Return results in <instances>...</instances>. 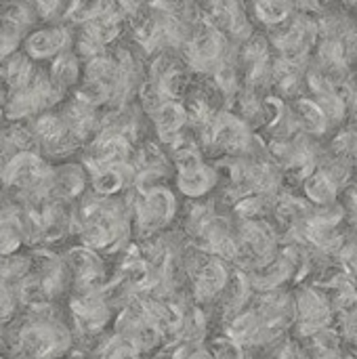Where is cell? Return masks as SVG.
Returning <instances> with one entry per match:
<instances>
[{
  "label": "cell",
  "instance_id": "1",
  "mask_svg": "<svg viewBox=\"0 0 357 359\" xmlns=\"http://www.w3.org/2000/svg\"><path fill=\"white\" fill-rule=\"evenodd\" d=\"M120 25H122V8L105 4L97 15L84 21L82 40H80L82 50H86V55H97L105 44H109L120 34Z\"/></svg>",
  "mask_w": 357,
  "mask_h": 359
},
{
  "label": "cell",
  "instance_id": "2",
  "mask_svg": "<svg viewBox=\"0 0 357 359\" xmlns=\"http://www.w3.org/2000/svg\"><path fill=\"white\" fill-rule=\"evenodd\" d=\"M208 141L225 151H248L252 135L242 118L234 114H217L208 122Z\"/></svg>",
  "mask_w": 357,
  "mask_h": 359
},
{
  "label": "cell",
  "instance_id": "3",
  "mask_svg": "<svg viewBox=\"0 0 357 359\" xmlns=\"http://www.w3.org/2000/svg\"><path fill=\"white\" fill-rule=\"evenodd\" d=\"M225 40L223 34L213 27L208 21L200 25V29L187 42V59L196 69H210L223 61Z\"/></svg>",
  "mask_w": 357,
  "mask_h": 359
},
{
  "label": "cell",
  "instance_id": "4",
  "mask_svg": "<svg viewBox=\"0 0 357 359\" xmlns=\"http://www.w3.org/2000/svg\"><path fill=\"white\" fill-rule=\"evenodd\" d=\"M2 179L8 185H19V187H34L40 181L50 179V172L46 164L34 154V151H19L15 154L8 164L4 166Z\"/></svg>",
  "mask_w": 357,
  "mask_h": 359
},
{
  "label": "cell",
  "instance_id": "5",
  "mask_svg": "<svg viewBox=\"0 0 357 359\" xmlns=\"http://www.w3.org/2000/svg\"><path fill=\"white\" fill-rule=\"evenodd\" d=\"M69 32L63 27L38 29L25 40V50L32 59H53L69 46Z\"/></svg>",
  "mask_w": 357,
  "mask_h": 359
},
{
  "label": "cell",
  "instance_id": "6",
  "mask_svg": "<svg viewBox=\"0 0 357 359\" xmlns=\"http://www.w3.org/2000/svg\"><path fill=\"white\" fill-rule=\"evenodd\" d=\"M151 118H154L158 137L162 141H166V143L175 141L183 133V128H185V124L189 120L185 107L181 103H177V101H170V99L164 101L160 107H156L151 111Z\"/></svg>",
  "mask_w": 357,
  "mask_h": 359
},
{
  "label": "cell",
  "instance_id": "7",
  "mask_svg": "<svg viewBox=\"0 0 357 359\" xmlns=\"http://www.w3.org/2000/svg\"><path fill=\"white\" fill-rule=\"evenodd\" d=\"M290 118L295 120L297 128L305 135H311V137H320L324 135L330 124L324 116V111L320 109V105L314 101V99H305V97H299L292 107L288 109Z\"/></svg>",
  "mask_w": 357,
  "mask_h": 359
},
{
  "label": "cell",
  "instance_id": "8",
  "mask_svg": "<svg viewBox=\"0 0 357 359\" xmlns=\"http://www.w3.org/2000/svg\"><path fill=\"white\" fill-rule=\"evenodd\" d=\"M217 181V175L213 168L204 166L202 162H196V164H189V166H181L179 170V187L183 194L187 196H202L206 194Z\"/></svg>",
  "mask_w": 357,
  "mask_h": 359
},
{
  "label": "cell",
  "instance_id": "9",
  "mask_svg": "<svg viewBox=\"0 0 357 359\" xmlns=\"http://www.w3.org/2000/svg\"><path fill=\"white\" fill-rule=\"evenodd\" d=\"M303 189H305L307 200L314 206L332 204V202L339 200V194H341V189L332 183V179L322 168H316L311 175H307L303 179Z\"/></svg>",
  "mask_w": 357,
  "mask_h": 359
},
{
  "label": "cell",
  "instance_id": "10",
  "mask_svg": "<svg viewBox=\"0 0 357 359\" xmlns=\"http://www.w3.org/2000/svg\"><path fill=\"white\" fill-rule=\"evenodd\" d=\"M78 61L72 53L63 50L59 53L57 57H53V63H50V76L48 80L53 82V86L63 93L67 88H72L78 80Z\"/></svg>",
  "mask_w": 357,
  "mask_h": 359
},
{
  "label": "cell",
  "instance_id": "11",
  "mask_svg": "<svg viewBox=\"0 0 357 359\" xmlns=\"http://www.w3.org/2000/svg\"><path fill=\"white\" fill-rule=\"evenodd\" d=\"M295 11V0H255V15L267 25L284 23Z\"/></svg>",
  "mask_w": 357,
  "mask_h": 359
},
{
  "label": "cell",
  "instance_id": "12",
  "mask_svg": "<svg viewBox=\"0 0 357 359\" xmlns=\"http://www.w3.org/2000/svg\"><path fill=\"white\" fill-rule=\"evenodd\" d=\"M23 38V21L15 19L11 13L0 17V57H8L15 53Z\"/></svg>",
  "mask_w": 357,
  "mask_h": 359
},
{
  "label": "cell",
  "instance_id": "13",
  "mask_svg": "<svg viewBox=\"0 0 357 359\" xmlns=\"http://www.w3.org/2000/svg\"><path fill=\"white\" fill-rule=\"evenodd\" d=\"M34 78V67H32V61L23 55H15L8 65H6V72H4V80L11 88H21L25 86L29 80Z\"/></svg>",
  "mask_w": 357,
  "mask_h": 359
},
{
  "label": "cell",
  "instance_id": "14",
  "mask_svg": "<svg viewBox=\"0 0 357 359\" xmlns=\"http://www.w3.org/2000/svg\"><path fill=\"white\" fill-rule=\"evenodd\" d=\"M103 6H105L103 0H69L65 8V17H69L76 23H84L93 15H97Z\"/></svg>",
  "mask_w": 357,
  "mask_h": 359
},
{
  "label": "cell",
  "instance_id": "15",
  "mask_svg": "<svg viewBox=\"0 0 357 359\" xmlns=\"http://www.w3.org/2000/svg\"><path fill=\"white\" fill-rule=\"evenodd\" d=\"M63 4H69V2H67V0H36V6H38V11H40L44 17L57 15V11H59Z\"/></svg>",
  "mask_w": 357,
  "mask_h": 359
},
{
  "label": "cell",
  "instance_id": "16",
  "mask_svg": "<svg viewBox=\"0 0 357 359\" xmlns=\"http://www.w3.org/2000/svg\"><path fill=\"white\" fill-rule=\"evenodd\" d=\"M145 0H118V6L124 11V13H137L141 8Z\"/></svg>",
  "mask_w": 357,
  "mask_h": 359
},
{
  "label": "cell",
  "instance_id": "17",
  "mask_svg": "<svg viewBox=\"0 0 357 359\" xmlns=\"http://www.w3.org/2000/svg\"><path fill=\"white\" fill-rule=\"evenodd\" d=\"M345 4H349V6H357V0H343Z\"/></svg>",
  "mask_w": 357,
  "mask_h": 359
}]
</instances>
